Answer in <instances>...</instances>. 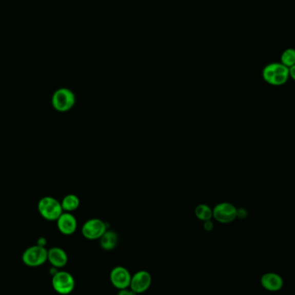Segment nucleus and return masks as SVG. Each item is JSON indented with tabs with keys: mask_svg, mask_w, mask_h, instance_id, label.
<instances>
[{
	"mask_svg": "<svg viewBox=\"0 0 295 295\" xmlns=\"http://www.w3.org/2000/svg\"><path fill=\"white\" fill-rule=\"evenodd\" d=\"M263 78L268 85L281 87L287 83L289 76V68L281 63H269L263 68Z\"/></svg>",
	"mask_w": 295,
	"mask_h": 295,
	"instance_id": "f257e3e1",
	"label": "nucleus"
},
{
	"mask_svg": "<svg viewBox=\"0 0 295 295\" xmlns=\"http://www.w3.org/2000/svg\"><path fill=\"white\" fill-rule=\"evenodd\" d=\"M37 210L41 217L48 221H56L63 213L60 201L52 196H45L38 201Z\"/></svg>",
	"mask_w": 295,
	"mask_h": 295,
	"instance_id": "f03ea898",
	"label": "nucleus"
},
{
	"mask_svg": "<svg viewBox=\"0 0 295 295\" xmlns=\"http://www.w3.org/2000/svg\"><path fill=\"white\" fill-rule=\"evenodd\" d=\"M76 96L74 92L67 87L55 90L52 95L51 105L55 111L67 112L75 106Z\"/></svg>",
	"mask_w": 295,
	"mask_h": 295,
	"instance_id": "7ed1b4c3",
	"label": "nucleus"
},
{
	"mask_svg": "<svg viewBox=\"0 0 295 295\" xmlns=\"http://www.w3.org/2000/svg\"><path fill=\"white\" fill-rule=\"evenodd\" d=\"M23 263L29 267H39L48 261V249L41 245H34L25 249L22 255Z\"/></svg>",
	"mask_w": 295,
	"mask_h": 295,
	"instance_id": "20e7f679",
	"label": "nucleus"
},
{
	"mask_svg": "<svg viewBox=\"0 0 295 295\" xmlns=\"http://www.w3.org/2000/svg\"><path fill=\"white\" fill-rule=\"evenodd\" d=\"M52 287L59 294H69L74 289L75 281L70 273L67 271H59L53 276Z\"/></svg>",
	"mask_w": 295,
	"mask_h": 295,
	"instance_id": "39448f33",
	"label": "nucleus"
},
{
	"mask_svg": "<svg viewBox=\"0 0 295 295\" xmlns=\"http://www.w3.org/2000/svg\"><path fill=\"white\" fill-rule=\"evenodd\" d=\"M107 225L103 220L94 218L84 223L82 225V233L85 239L88 240H97L101 239L104 233L106 232Z\"/></svg>",
	"mask_w": 295,
	"mask_h": 295,
	"instance_id": "423d86ee",
	"label": "nucleus"
},
{
	"mask_svg": "<svg viewBox=\"0 0 295 295\" xmlns=\"http://www.w3.org/2000/svg\"><path fill=\"white\" fill-rule=\"evenodd\" d=\"M212 211L214 220L221 224H230L238 218V208L229 202L218 204Z\"/></svg>",
	"mask_w": 295,
	"mask_h": 295,
	"instance_id": "0eeeda50",
	"label": "nucleus"
},
{
	"mask_svg": "<svg viewBox=\"0 0 295 295\" xmlns=\"http://www.w3.org/2000/svg\"><path fill=\"white\" fill-rule=\"evenodd\" d=\"M131 277L130 271L122 266H117L112 268L110 273V281L113 287L119 290L126 289L130 287Z\"/></svg>",
	"mask_w": 295,
	"mask_h": 295,
	"instance_id": "6e6552de",
	"label": "nucleus"
},
{
	"mask_svg": "<svg viewBox=\"0 0 295 295\" xmlns=\"http://www.w3.org/2000/svg\"><path fill=\"white\" fill-rule=\"evenodd\" d=\"M151 274L146 270H140L132 276L130 288L135 293L146 292L151 286Z\"/></svg>",
	"mask_w": 295,
	"mask_h": 295,
	"instance_id": "1a4fd4ad",
	"label": "nucleus"
},
{
	"mask_svg": "<svg viewBox=\"0 0 295 295\" xmlns=\"http://www.w3.org/2000/svg\"><path fill=\"white\" fill-rule=\"evenodd\" d=\"M56 223L59 231L65 235H73L78 227L77 220L72 212L63 211L60 218L56 220Z\"/></svg>",
	"mask_w": 295,
	"mask_h": 295,
	"instance_id": "9d476101",
	"label": "nucleus"
},
{
	"mask_svg": "<svg viewBox=\"0 0 295 295\" xmlns=\"http://www.w3.org/2000/svg\"><path fill=\"white\" fill-rule=\"evenodd\" d=\"M261 285L268 292H278L284 286V281L278 273L268 272L262 276Z\"/></svg>",
	"mask_w": 295,
	"mask_h": 295,
	"instance_id": "9b49d317",
	"label": "nucleus"
},
{
	"mask_svg": "<svg viewBox=\"0 0 295 295\" xmlns=\"http://www.w3.org/2000/svg\"><path fill=\"white\" fill-rule=\"evenodd\" d=\"M48 261L54 268H63L68 263V254L62 248L53 247L48 250Z\"/></svg>",
	"mask_w": 295,
	"mask_h": 295,
	"instance_id": "f8f14e48",
	"label": "nucleus"
},
{
	"mask_svg": "<svg viewBox=\"0 0 295 295\" xmlns=\"http://www.w3.org/2000/svg\"><path fill=\"white\" fill-rule=\"evenodd\" d=\"M119 242V235L116 231L107 230L100 239V244L104 250L110 251L115 249Z\"/></svg>",
	"mask_w": 295,
	"mask_h": 295,
	"instance_id": "ddd939ff",
	"label": "nucleus"
},
{
	"mask_svg": "<svg viewBox=\"0 0 295 295\" xmlns=\"http://www.w3.org/2000/svg\"><path fill=\"white\" fill-rule=\"evenodd\" d=\"M61 204L63 206V211L73 212L78 208L81 201L77 195L70 193V194L66 195L65 197L63 199V201H61Z\"/></svg>",
	"mask_w": 295,
	"mask_h": 295,
	"instance_id": "4468645a",
	"label": "nucleus"
},
{
	"mask_svg": "<svg viewBox=\"0 0 295 295\" xmlns=\"http://www.w3.org/2000/svg\"><path fill=\"white\" fill-rule=\"evenodd\" d=\"M194 212L196 218L203 222L211 220L213 218L212 208L206 204H200L199 206H196Z\"/></svg>",
	"mask_w": 295,
	"mask_h": 295,
	"instance_id": "2eb2a0df",
	"label": "nucleus"
},
{
	"mask_svg": "<svg viewBox=\"0 0 295 295\" xmlns=\"http://www.w3.org/2000/svg\"><path fill=\"white\" fill-rule=\"evenodd\" d=\"M281 63L290 68L295 65V49L289 48L283 51L281 55Z\"/></svg>",
	"mask_w": 295,
	"mask_h": 295,
	"instance_id": "dca6fc26",
	"label": "nucleus"
},
{
	"mask_svg": "<svg viewBox=\"0 0 295 295\" xmlns=\"http://www.w3.org/2000/svg\"><path fill=\"white\" fill-rule=\"evenodd\" d=\"M213 228L214 225L211 220H207V221L204 222V229H205L206 231H211V230H213Z\"/></svg>",
	"mask_w": 295,
	"mask_h": 295,
	"instance_id": "f3484780",
	"label": "nucleus"
},
{
	"mask_svg": "<svg viewBox=\"0 0 295 295\" xmlns=\"http://www.w3.org/2000/svg\"><path fill=\"white\" fill-rule=\"evenodd\" d=\"M248 216V211L244 208L238 209V218L245 219Z\"/></svg>",
	"mask_w": 295,
	"mask_h": 295,
	"instance_id": "a211bd4d",
	"label": "nucleus"
},
{
	"mask_svg": "<svg viewBox=\"0 0 295 295\" xmlns=\"http://www.w3.org/2000/svg\"><path fill=\"white\" fill-rule=\"evenodd\" d=\"M117 295H136V293L133 292L132 290L130 289H130L126 288V289L120 290V292H119Z\"/></svg>",
	"mask_w": 295,
	"mask_h": 295,
	"instance_id": "6ab92c4d",
	"label": "nucleus"
},
{
	"mask_svg": "<svg viewBox=\"0 0 295 295\" xmlns=\"http://www.w3.org/2000/svg\"><path fill=\"white\" fill-rule=\"evenodd\" d=\"M289 76L290 78L295 82V65L289 68Z\"/></svg>",
	"mask_w": 295,
	"mask_h": 295,
	"instance_id": "aec40b11",
	"label": "nucleus"
}]
</instances>
